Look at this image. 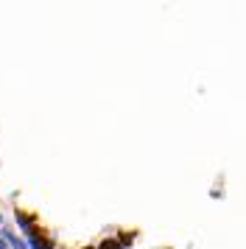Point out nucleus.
<instances>
[{
  "label": "nucleus",
  "mask_w": 246,
  "mask_h": 249,
  "mask_svg": "<svg viewBox=\"0 0 246 249\" xmlns=\"http://www.w3.org/2000/svg\"><path fill=\"white\" fill-rule=\"evenodd\" d=\"M137 235H140L137 230H118V235H115V238H118V244L126 249V247H132V244H134V238H137Z\"/></svg>",
  "instance_id": "obj_2"
},
{
  "label": "nucleus",
  "mask_w": 246,
  "mask_h": 249,
  "mask_svg": "<svg viewBox=\"0 0 246 249\" xmlns=\"http://www.w3.org/2000/svg\"><path fill=\"white\" fill-rule=\"evenodd\" d=\"M81 249H95V247H81Z\"/></svg>",
  "instance_id": "obj_4"
},
{
  "label": "nucleus",
  "mask_w": 246,
  "mask_h": 249,
  "mask_svg": "<svg viewBox=\"0 0 246 249\" xmlns=\"http://www.w3.org/2000/svg\"><path fill=\"white\" fill-rule=\"evenodd\" d=\"M95 249H123V247L118 244V238H115V235H106V238H101V241H98V247H95Z\"/></svg>",
  "instance_id": "obj_3"
},
{
  "label": "nucleus",
  "mask_w": 246,
  "mask_h": 249,
  "mask_svg": "<svg viewBox=\"0 0 246 249\" xmlns=\"http://www.w3.org/2000/svg\"><path fill=\"white\" fill-rule=\"evenodd\" d=\"M165 249H171V247H165Z\"/></svg>",
  "instance_id": "obj_5"
},
{
  "label": "nucleus",
  "mask_w": 246,
  "mask_h": 249,
  "mask_svg": "<svg viewBox=\"0 0 246 249\" xmlns=\"http://www.w3.org/2000/svg\"><path fill=\"white\" fill-rule=\"evenodd\" d=\"M25 232H28V244H31V249H53L56 247V238L51 235L42 224L28 227Z\"/></svg>",
  "instance_id": "obj_1"
}]
</instances>
